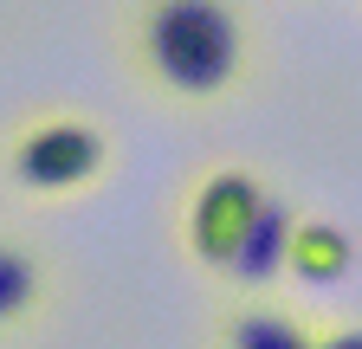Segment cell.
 Returning <instances> with one entry per match:
<instances>
[{"label": "cell", "mask_w": 362, "mask_h": 349, "mask_svg": "<svg viewBox=\"0 0 362 349\" xmlns=\"http://www.w3.org/2000/svg\"><path fill=\"white\" fill-rule=\"evenodd\" d=\"M110 143H104V129L90 123V117H45L33 123L26 136L13 143V182L33 188V194H71L84 182H98V168H104Z\"/></svg>", "instance_id": "7a4b0ae2"}, {"label": "cell", "mask_w": 362, "mask_h": 349, "mask_svg": "<svg viewBox=\"0 0 362 349\" xmlns=\"http://www.w3.org/2000/svg\"><path fill=\"white\" fill-rule=\"evenodd\" d=\"M291 227H298V213L285 207V201H272L265 194V207H259V220H252V233L240 239V252H233V272L240 285H265L272 272H285V252H291Z\"/></svg>", "instance_id": "5b68a950"}, {"label": "cell", "mask_w": 362, "mask_h": 349, "mask_svg": "<svg viewBox=\"0 0 362 349\" xmlns=\"http://www.w3.org/2000/svg\"><path fill=\"white\" fill-rule=\"evenodd\" d=\"M285 272L304 285H330L349 272V233L330 220H298L291 227V252H285Z\"/></svg>", "instance_id": "8992f818"}, {"label": "cell", "mask_w": 362, "mask_h": 349, "mask_svg": "<svg viewBox=\"0 0 362 349\" xmlns=\"http://www.w3.org/2000/svg\"><path fill=\"white\" fill-rule=\"evenodd\" d=\"M136 65L156 91L201 104L246 71V13L233 0H143L136 7Z\"/></svg>", "instance_id": "6da1fadb"}, {"label": "cell", "mask_w": 362, "mask_h": 349, "mask_svg": "<svg viewBox=\"0 0 362 349\" xmlns=\"http://www.w3.org/2000/svg\"><path fill=\"white\" fill-rule=\"evenodd\" d=\"M226 349H362V330H304L285 311H233L226 317Z\"/></svg>", "instance_id": "277c9868"}, {"label": "cell", "mask_w": 362, "mask_h": 349, "mask_svg": "<svg viewBox=\"0 0 362 349\" xmlns=\"http://www.w3.org/2000/svg\"><path fill=\"white\" fill-rule=\"evenodd\" d=\"M39 297H45V266H39V252L0 239V330L26 324V317L39 311Z\"/></svg>", "instance_id": "52a82bcc"}, {"label": "cell", "mask_w": 362, "mask_h": 349, "mask_svg": "<svg viewBox=\"0 0 362 349\" xmlns=\"http://www.w3.org/2000/svg\"><path fill=\"white\" fill-rule=\"evenodd\" d=\"M259 207H265L259 174H246V168H214L207 174V182L188 194V246H194L201 266H220V272L233 266V252L252 233Z\"/></svg>", "instance_id": "3957f363"}]
</instances>
